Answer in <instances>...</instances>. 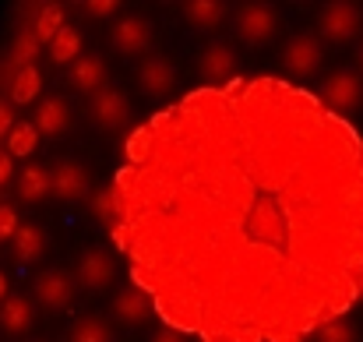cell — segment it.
<instances>
[{
    "label": "cell",
    "mask_w": 363,
    "mask_h": 342,
    "mask_svg": "<svg viewBox=\"0 0 363 342\" xmlns=\"http://www.w3.org/2000/svg\"><path fill=\"white\" fill-rule=\"evenodd\" d=\"M230 28H233V39L240 46H247V50H264L279 35L282 14L272 4H237L230 11Z\"/></svg>",
    "instance_id": "cell-1"
},
{
    "label": "cell",
    "mask_w": 363,
    "mask_h": 342,
    "mask_svg": "<svg viewBox=\"0 0 363 342\" xmlns=\"http://www.w3.org/2000/svg\"><path fill=\"white\" fill-rule=\"evenodd\" d=\"M325 46H350L363 35V7L350 0H332L318 7V32Z\"/></svg>",
    "instance_id": "cell-2"
},
{
    "label": "cell",
    "mask_w": 363,
    "mask_h": 342,
    "mask_svg": "<svg viewBox=\"0 0 363 342\" xmlns=\"http://www.w3.org/2000/svg\"><path fill=\"white\" fill-rule=\"evenodd\" d=\"M110 46L121 57H148V50L155 46V25L138 14V11H123L121 18L110 21Z\"/></svg>",
    "instance_id": "cell-3"
},
{
    "label": "cell",
    "mask_w": 363,
    "mask_h": 342,
    "mask_svg": "<svg viewBox=\"0 0 363 342\" xmlns=\"http://www.w3.org/2000/svg\"><path fill=\"white\" fill-rule=\"evenodd\" d=\"M117 275H121V265H117V258H113L106 247L89 243V247L78 254L74 282H78L85 293H106V289H113Z\"/></svg>",
    "instance_id": "cell-4"
},
{
    "label": "cell",
    "mask_w": 363,
    "mask_h": 342,
    "mask_svg": "<svg viewBox=\"0 0 363 342\" xmlns=\"http://www.w3.org/2000/svg\"><path fill=\"white\" fill-rule=\"evenodd\" d=\"M35 304L50 314H64L71 304H74V293H78V282H74V272L60 268V265H50L35 275Z\"/></svg>",
    "instance_id": "cell-5"
},
{
    "label": "cell",
    "mask_w": 363,
    "mask_h": 342,
    "mask_svg": "<svg viewBox=\"0 0 363 342\" xmlns=\"http://www.w3.org/2000/svg\"><path fill=\"white\" fill-rule=\"evenodd\" d=\"M282 67L293 78H314L325 67V43L314 32H296L282 46Z\"/></svg>",
    "instance_id": "cell-6"
},
{
    "label": "cell",
    "mask_w": 363,
    "mask_h": 342,
    "mask_svg": "<svg viewBox=\"0 0 363 342\" xmlns=\"http://www.w3.org/2000/svg\"><path fill=\"white\" fill-rule=\"evenodd\" d=\"M50 187H53V198L74 205L92 194V177H89L85 162H78L74 155H64L50 166Z\"/></svg>",
    "instance_id": "cell-7"
},
{
    "label": "cell",
    "mask_w": 363,
    "mask_h": 342,
    "mask_svg": "<svg viewBox=\"0 0 363 342\" xmlns=\"http://www.w3.org/2000/svg\"><path fill=\"white\" fill-rule=\"evenodd\" d=\"M321 99H325L335 114H353L363 103V75L353 64L335 67V71L325 78V85H321Z\"/></svg>",
    "instance_id": "cell-8"
},
{
    "label": "cell",
    "mask_w": 363,
    "mask_h": 342,
    "mask_svg": "<svg viewBox=\"0 0 363 342\" xmlns=\"http://www.w3.org/2000/svg\"><path fill=\"white\" fill-rule=\"evenodd\" d=\"M89 116L99 131H121L130 120V96L121 85H106L89 99Z\"/></svg>",
    "instance_id": "cell-9"
},
{
    "label": "cell",
    "mask_w": 363,
    "mask_h": 342,
    "mask_svg": "<svg viewBox=\"0 0 363 342\" xmlns=\"http://www.w3.org/2000/svg\"><path fill=\"white\" fill-rule=\"evenodd\" d=\"M177 82H180V67H177V60L169 53H148L138 64V89L145 96H152V99L173 92Z\"/></svg>",
    "instance_id": "cell-10"
},
{
    "label": "cell",
    "mask_w": 363,
    "mask_h": 342,
    "mask_svg": "<svg viewBox=\"0 0 363 342\" xmlns=\"http://www.w3.org/2000/svg\"><path fill=\"white\" fill-rule=\"evenodd\" d=\"M240 71V53L226 39H208L205 50L198 53V75L205 82H226Z\"/></svg>",
    "instance_id": "cell-11"
},
{
    "label": "cell",
    "mask_w": 363,
    "mask_h": 342,
    "mask_svg": "<svg viewBox=\"0 0 363 342\" xmlns=\"http://www.w3.org/2000/svg\"><path fill=\"white\" fill-rule=\"evenodd\" d=\"M110 314H113V321H121L127 329H141V325L152 321V300H148V293H145L141 286L130 282V286H121V289L113 293Z\"/></svg>",
    "instance_id": "cell-12"
},
{
    "label": "cell",
    "mask_w": 363,
    "mask_h": 342,
    "mask_svg": "<svg viewBox=\"0 0 363 342\" xmlns=\"http://www.w3.org/2000/svg\"><path fill=\"white\" fill-rule=\"evenodd\" d=\"M106 78H110V64H106L103 53H82V57L67 67V85H71L74 92H89V96H96L99 89L110 85Z\"/></svg>",
    "instance_id": "cell-13"
},
{
    "label": "cell",
    "mask_w": 363,
    "mask_h": 342,
    "mask_svg": "<svg viewBox=\"0 0 363 342\" xmlns=\"http://www.w3.org/2000/svg\"><path fill=\"white\" fill-rule=\"evenodd\" d=\"M230 11L233 7L223 4V0H191V4L180 7L187 28H194V32H216V28H223L230 21Z\"/></svg>",
    "instance_id": "cell-14"
},
{
    "label": "cell",
    "mask_w": 363,
    "mask_h": 342,
    "mask_svg": "<svg viewBox=\"0 0 363 342\" xmlns=\"http://www.w3.org/2000/svg\"><path fill=\"white\" fill-rule=\"evenodd\" d=\"M71 103L64 99V96H46L39 106H35V120H32V127L39 131V134H46V138H60V134H67V127H71Z\"/></svg>",
    "instance_id": "cell-15"
},
{
    "label": "cell",
    "mask_w": 363,
    "mask_h": 342,
    "mask_svg": "<svg viewBox=\"0 0 363 342\" xmlns=\"http://www.w3.org/2000/svg\"><path fill=\"white\" fill-rule=\"evenodd\" d=\"M0 329L11 336H21L32 329V300L25 293H11L0 304Z\"/></svg>",
    "instance_id": "cell-16"
},
{
    "label": "cell",
    "mask_w": 363,
    "mask_h": 342,
    "mask_svg": "<svg viewBox=\"0 0 363 342\" xmlns=\"http://www.w3.org/2000/svg\"><path fill=\"white\" fill-rule=\"evenodd\" d=\"M50 194H53V187H50V166L28 162V166L21 170V177H18V198L35 205V202L50 198Z\"/></svg>",
    "instance_id": "cell-17"
},
{
    "label": "cell",
    "mask_w": 363,
    "mask_h": 342,
    "mask_svg": "<svg viewBox=\"0 0 363 342\" xmlns=\"http://www.w3.org/2000/svg\"><path fill=\"white\" fill-rule=\"evenodd\" d=\"M67 342H121V339H117V329H113L110 318H103V314H85V318H78V321L71 325Z\"/></svg>",
    "instance_id": "cell-18"
},
{
    "label": "cell",
    "mask_w": 363,
    "mask_h": 342,
    "mask_svg": "<svg viewBox=\"0 0 363 342\" xmlns=\"http://www.w3.org/2000/svg\"><path fill=\"white\" fill-rule=\"evenodd\" d=\"M11 243H14V258L21 265H28V261H35L46 250V229L39 226V223H21L18 233L11 236Z\"/></svg>",
    "instance_id": "cell-19"
},
{
    "label": "cell",
    "mask_w": 363,
    "mask_h": 342,
    "mask_svg": "<svg viewBox=\"0 0 363 342\" xmlns=\"http://www.w3.org/2000/svg\"><path fill=\"white\" fill-rule=\"evenodd\" d=\"M82 50H85L82 28L64 25V28L53 35V43H50V60H53V64H74V60L82 57Z\"/></svg>",
    "instance_id": "cell-20"
},
{
    "label": "cell",
    "mask_w": 363,
    "mask_h": 342,
    "mask_svg": "<svg viewBox=\"0 0 363 342\" xmlns=\"http://www.w3.org/2000/svg\"><path fill=\"white\" fill-rule=\"evenodd\" d=\"M39 92H43V75H39V67H35V64L18 67L14 85H11V106H28V103L39 99Z\"/></svg>",
    "instance_id": "cell-21"
},
{
    "label": "cell",
    "mask_w": 363,
    "mask_h": 342,
    "mask_svg": "<svg viewBox=\"0 0 363 342\" xmlns=\"http://www.w3.org/2000/svg\"><path fill=\"white\" fill-rule=\"evenodd\" d=\"M35 145H39V131L28 123V120H14V127H11V134H7V155L11 159H28L32 152H35Z\"/></svg>",
    "instance_id": "cell-22"
},
{
    "label": "cell",
    "mask_w": 363,
    "mask_h": 342,
    "mask_svg": "<svg viewBox=\"0 0 363 342\" xmlns=\"http://www.w3.org/2000/svg\"><path fill=\"white\" fill-rule=\"evenodd\" d=\"M64 25H67V21H64V7H60V4H43L39 14H35L32 32H35V39H39V46H43V43H53V35H57Z\"/></svg>",
    "instance_id": "cell-23"
},
{
    "label": "cell",
    "mask_w": 363,
    "mask_h": 342,
    "mask_svg": "<svg viewBox=\"0 0 363 342\" xmlns=\"http://www.w3.org/2000/svg\"><path fill=\"white\" fill-rule=\"evenodd\" d=\"M314 342H363V336L350 318H328V321L314 332Z\"/></svg>",
    "instance_id": "cell-24"
},
{
    "label": "cell",
    "mask_w": 363,
    "mask_h": 342,
    "mask_svg": "<svg viewBox=\"0 0 363 342\" xmlns=\"http://www.w3.org/2000/svg\"><path fill=\"white\" fill-rule=\"evenodd\" d=\"M35 53H39V39H35V32L28 28V32H21V35L14 39V64H18V67H28Z\"/></svg>",
    "instance_id": "cell-25"
},
{
    "label": "cell",
    "mask_w": 363,
    "mask_h": 342,
    "mask_svg": "<svg viewBox=\"0 0 363 342\" xmlns=\"http://www.w3.org/2000/svg\"><path fill=\"white\" fill-rule=\"evenodd\" d=\"M148 148H152V131H145V127H138L130 138H127V159H145L148 155Z\"/></svg>",
    "instance_id": "cell-26"
},
{
    "label": "cell",
    "mask_w": 363,
    "mask_h": 342,
    "mask_svg": "<svg viewBox=\"0 0 363 342\" xmlns=\"http://www.w3.org/2000/svg\"><path fill=\"white\" fill-rule=\"evenodd\" d=\"M85 11L92 14V18H99V21H113V18H121L123 14V4H117V0H89L85 4Z\"/></svg>",
    "instance_id": "cell-27"
},
{
    "label": "cell",
    "mask_w": 363,
    "mask_h": 342,
    "mask_svg": "<svg viewBox=\"0 0 363 342\" xmlns=\"http://www.w3.org/2000/svg\"><path fill=\"white\" fill-rule=\"evenodd\" d=\"M18 212L11 209V205H0V240H11L14 233H18Z\"/></svg>",
    "instance_id": "cell-28"
},
{
    "label": "cell",
    "mask_w": 363,
    "mask_h": 342,
    "mask_svg": "<svg viewBox=\"0 0 363 342\" xmlns=\"http://www.w3.org/2000/svg\"><path fill=\"white\" fill-rule=\"evenodd\" d=\"M96 216H99L103 223L113 216V194H110V191H99V194H96Z\"/></svg>",
    "instance_id": "cell-29"
},
{
    "label": "cell",
    "mask_w": 363,
    "mask_h": 342,
    "mask_svg": "<svg viewBox=\"0 0 363 342\" xmlns=\"http://www.w3.org/2000/svg\"><path fill=\"white\" fill-rule=\"evenodd\" d=\"M148 342H187L177 329H166V325H159V329H152L148 332Z\"/></svg>",
    "instance_id": "cell-30"
},
{
    "label": "cell",
    "mask_w": 363,
    "mask_h": 342,
    "mask_svg": "<svg viewBox=\"0 0 363 342\" xmlns=\"http://www.w3.org/2000/svg\"><path fill=\"white\" fill-rule=\"evenodd\" d=\"M11 127H14V106L7 99H0V138H7Z\"/></svg>",
    "instance_id": "cell-31"
},
{
    "label": "cell",
    "mask_w": 363,
    "mask_h": 342,
    "mask_svg": "<svg viewBox=\"0 0 363 342\" xmlns=\"http://www.w3.org/2000/svg\"><path fill=\"white\" fill-rule=\"evenodd\" d=\"M11 177H14V159H11L7 152H0V187H4Z\"/></svg>",
    "instance_id": "cell-32"
},
{
    "label": "cell",
    "mask_w": 363,
    "mask_h": 342,
    "mask_svg": "<svg viewBox=\"0 0 363 342\" xmlns=\"http://www.w3.org/2000/svg\"><path fill=\"white\" fill-rule=\"evenodd\" d=\"M353 67L363 75V39H360V46H357V64H353Z\"/></svg>",
    "instance_id": "cell-33"
},
{
    "label": "cell",
    "mask_w": 363,
    "mask_h": 342,
    "mask_svg": "<svg viewBox=\"0 0 363 342\" xmlns=\"http://www.w3.org/2000/svg\"><path fill=\"white\" fill-rule=\"evenodd\" d=\"M4 297H7V275L0 272V304H4Z\"/></svg>",
    "instance_id": "cell-34"
},
{
    "label": "cell",
    "mask_w": 363,
    "mask_h": 342,
    "mask_svg": "<svg viewBox=\"0 0 363 342\" xmlns=\"http://www.w3.org/2000/svg\"><path fill=\"white\" fill-rule=\"evenodd\" d=\"M272 342H300L296 336H272Z\"/></svg>",
    "instance_id": "cell-35"
},
{
    "label": "cell",
    "mask_w": 363,
    "mask_h": 342,
    "mask_svg": "<svg viewBox=\"0 0 363 342\" xmlns=\"http://www.w3.org/2000/svg\"><path fill=\"white\" fill-rule=\"evenodd\" d=\"M357 297L363 300V268H360V279H357Z\"/></svg>",
    "instance_id": "cell-36"
}]
</instances>
